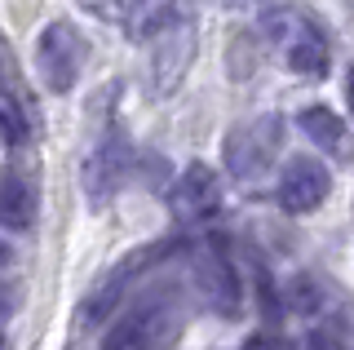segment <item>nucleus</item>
<instances>
[{"mask_svg":"<svg viewBox=\"0 0 354 350\" xmlns=\"http://www.w3.org/2000/svg\"><path fill=\"white\" fill-rule=\"evenodd\" d=\"M36 204H40L36 182L22 169H9L5 187H0V217H5V226L9 231H27V226L36 222Z\"/></svg>","mask_w":354,"mask_h":350,"instance_id":"nucleus-11","label":"nucleus"},{"mask_svg":"<svg viewBox=\"0 0 354 350\" xmlns=\"http://www.w3.org/2000/svg\"><path fill=\"white\" fill-rule=\"evenodd\" d=\"M84 58H88V45H84L80 27L49 23L40 31V40H36V71H40V80L49 84L53 93L75 89V80H80V71H84Z\"/></svg>","mask_w":354,"mask_h":350,"instance_id":"nucleus-4","label":"nucleus"},{"mask_svg":"<svg viewBox=\"0 0 354 350\" xmlns=\"http://www.w3.org/2000/svg\"><path fill=\"white\" fill-rule=\"evenodd\" d=\"M129 173H133V147L120 129H111V133L97 138L93 156L84 160V195L93 204H102L129 182Z\"/></svg>","mask_w":354,"mask_h":350,"instance_id":"nucleus-6","label":"nucleus"},{"mask_svg":"<svg viewBox=\"0 0 354 350\" xmlns=\"http://www.w3.org/2000/svg\"><path fill=\"white\" fill-rule=\"evenodd\" d=\"M346 102H350V116H354V67L346 71Z\"/></svg>","mask_w":354,"mask_h":350,"instance_id":"nucleus-15","label":"nucleus"},{"mask_svg":"<svg viewBox=\"0 0 354 350\" xmlns=\"http://www.w3.org/2000/svg\"><path fill=\"white\" fill-rule=\"evenodd\" d=\"M0 133H5L9 147H27L31 133H36V125H31V107L22 102V93L14 84H5V93H0Z\"/></svg>","mask_w":354,"mask_h":350,"instance_id":"nucleus-12","label":"nucleus"},{"mask_svg":"<svg viewBox=\"0 0 354 350\" xmlns=\"http://www.w3.org/2000/svg\"><path fill=\"white\" fill-rule=\"evenodd\" d=\"M283 151V116H252L235 125L226 133V147H221V156H226V173L239 182H257L261 173L274 169V160H279Z\"/></svg>","mask_w":354,"mask_h":350,"instance_id":"nucleus-2","label":"nucleus"},{"mask_svg":"<svg viewBox=\"0 0 354 350\" xmlns=\"http://www.w3.org/2000/svg\"><path fill=\"white\" fill-rule=\"evenodd\" d=\"M169 204H173V213L182 217V222H195V217L217 213V204H221L217 173L208 169V164H186V169L177 173L173 191H169Z\"/></svg>","mask_w":354,"mask_h":350,"instance_id":"nucleus-8","label":"nucleus"},{"mask_svg":"<svg viewBox=\"0 0 354 350\" xmlns=\"http://www.w3.org/2000/svg\"><path fill=\"white\" fill-rule=\"evenodd\" d=\"M243 350H292V342L288 337H252Z\"/></svg>","mask_w":354,"mask_h":350,"instance_id":"nucleus-14","label":"nucleus"},{"mask_svg":"<svg viewBox=\"0 0 354 350\" xmlns=\"http://www.w3.org/2000/svg\"><path fill=\"white\" fill-rule=\"evenodd\" d=\"M306 346H310V350H350V342L337 333V328H328V324H315V328H310Z\"/></svg>","mask_w":354,"mask_h":350,"instance_id":"nucleus-13","label":"nucleus"},{"mask_svg":"<svg viewBox=\"0 0 354 350\" xmlns=\"http://www.w3.org/2000/svg\"><path fill=\"white\" fill-rule=\"evenodd\" d=\"M332 191V173L315 156H292L279 169V209L283 213H315Z\"/></svg>","mask_w":354,"mask_h":350,"instance_id":"nucleus-7","label":"nucleus"},{"mask_svg":"<svg viewBox=\"0 0 354 350\" xmlns=\"http://www.w3.org/2000/svg\"><path fill=\"white\" fill-rule=\"evenodd\" d=\"M270 36H274V45L283 49V58H288V67H292L297 75H328V40H324V31H319L310 18L301 14H292V9H283L279 18H270Z\"/></svg>","mask_w":354,"mask_h":350,"instance_id":"nucleus-5","label":"nucleus"},{"mask_svg":"<svg viewBox=\"0 0 354 350\" xmlns=\"http://www.w3.org/2000/svg\"><path fill=\"white\" fill-rule=\"evenodd\" d=\"M191 279H195L199 302H204L213 315L235 320V315L243 311V279H239V266L230 261V253H226L221 239H204V244H195Z\"/></svg>","mask_w":354,"mask_h":350,"instance_id":"nucleus-3","label":"nucleus"},{"mask_svg":"<svg viewBox=\"0 0 354 350\" xmlns=\"http://www.w3.org/2000/svg\"><path fill=\"white\" fill-rule=\"evenodd\" d=\"M177 328H182V293L160 284L111 324L102 350H160L177 337Z\"/></svg>","mask_w":354,"mask_h":350,"instance_id":"nucleus-1","label":"nucleus"},{"mask_svg":"<svg viewBox=\"0 0 354 350\" xmlns=\"http://www.w3.org/2000/svg\"><path fill=\"white\" fill-rule=\"evenodd\" d=\"M182 23L177 0H129V36L133 40H164Z\"/></svg>","mask_w":354,"mask_h":350,"instance_id":"nucleus-10","label":"nucleus"},{"mask_svg":"<svg viewBox=\"0 0 354 350\" xmlns=\"http://www.w3.org/2000/svg\"><path fill=\"white\" fill-rule=\"evenodd\" d=\"M297 125H301V133L315 142L324 156L354 160V138H350L346 120H341L337 111H328V107H301V111H297Z\"/></svg>","mask_w":354,"mask_h":350,"instance_id":"nucleus-9","label":"nucleus"}]
</instances>
